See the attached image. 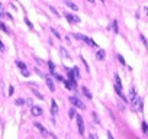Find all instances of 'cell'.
Listing matches in <instances>:
<instances>
[{
    "label": "cell",
    "mask_w": 148,
    "mask_h": 139,
    "mask_svg": "<svg viewBox=\"0 0 148 139\" xmlns=\"http://www.w3.org/2000/svg\"><path fill=\"white\" fill-rule=\"evenodd\" d=\"M73 36L76 38V39H81V41H84L87 45H90V46H97L96 45V42H94L92 38H89V36H84V35H81V33H73Z\"/></svg>",
    "instance_id": "1"
},
{
    "label": "cell",
    "mask_w": 148,
    "mask_h": 139,
    "mask_svg": "<svg viewBox=\"0 0 148 139\" xmlns=\"http://www.w3.org/2000/svg\"><path fill=\"white\" fill-rule=\"evenodd\" d=\"M70 103L74 106V107H78V109H86V106H84V103L81 102L78 97H76V96H71L70 97Z\"/></svg>",
    "instance_id": "2"
},
{
    "label": "cell",
    "mask_w": 148,
    "mask_h": 139,
    "mask_svg": "<svg viewBox=\"0 0 148 139\" xmlns=\"http://www.w3.org/2000/svg\"><path fill=\"white\" fill-rule=\"evenodd\" d=\"M64 16H65V19H67L68 22L71 23V25H76V23H80V18L78 16H74V15H71V13H64Z\"/></svg>",
    "instance_id": "3"
},
{
    "label": "cell",
    "mask_w": 148,
    "mask_h": 139,
    "mask_svg": "<svg viewBox=\"0 0 148 139\" xmlns=\"http://www.w3.org/2000/svg\"><path fill=\"white\" fill-rule=\"evenodd\" d=\"M76 119H77V128H78L80 135H84V122H83V117H81V116H76Z\"/></svg>",
    "instance_id": "4"
},
{
    "label": "cell",
    "mask_w": 148,
    "mask_h": 139,
    "mask_svg": "<svg viewBox=\"0 0 148 139\" xmlns=\"http://www.w3.org/2000/svg\"><path fill=\"white\" fill-rule=\"evenodd\" d=\"M31 113H32V116H42V113H44V110L39 107V106H32L31 107Z\"/></svg>",
    "instance_id": "5"
},
{
    "label": "cell",
    "mask_w": 148,
    "mask_h": 139,
    "mask_svg": "<svg viewBox=\"0 0 148 139\" xmlns=\"http://www.w3.org/2000/svg\"><path fill=\"white\" fill-rule=\"evenodd\" d=\"M44 78H45V83H47V85H48V89L51 90V91H54V90H55V85H54V81H52V78H51V77H48V75H44Z\"/></svg>",
    "instance_id": "6"
},
{
    "label": "cell",
    "mask_w": 148,
    "mask_h": 139,
    "mask_svg": "<svg viewBox=\"0 0 148 139\" xmlns=\"http://www.w3.org/2000/svg\"><path fill=\"white\" fill-rule=\"evenodd\" d=\"M57 112H58V106H57V103H55V100L52 99V100H51V115L55 116Z\"/></svg>",
    "instance_id": "7"
},
{
    "label": "cell",
    "mask_w": 148,
    "mask_h": 139,
    "mask_svg": "<svg viewBox=\"0 0 148 139\" xmlns=\"http://www.w3.org/2000/svg\"><path fill=\"white\" fill-rule=\"evenodd\" d=\"M35 128H36L38 130H39V132H41L42 135H44V136H48V135H49V133H48V130L45 129V128H44L42 125H41V123H35Z\"/></svg>",
    "instance_id": "8"
},
{
    "label": "cell",
    "mask_w": 148,
    "mask_h": 139,
    "mask_svg": "<svg viewBox=\"0 0 148 139\" xmlns=\"http://www.w3.org/2000/svg\"><path fill=\"white\" fill-rule=\"evenodd\" d=\"M96 57H97V59H105V57H106V52H105L103 49H99L97 52H96Z\"/></svg>",
    "instance_id": "9"
},
{
    "label": "cell",
    "mask_w": 148,
    "mask_h": 139,
    "mask_svg": "<svg viewBox=\"0 0 148 139\" xmlns=\"http://www.w3.org/2000/svg\"><path fill=\"white\" fill-rule=\"evenodd\" d=\"M65 5L70 7V9H73V10H78V7H77V5H74L71 0H65Z\"/></svg>",
    "instance_id": "10"
},
{
    "label": "cell",
    "mask_w": 148,
    "mask_h": 139,
    "mask_svg": "<svg viewBox=\"0 0 148 139\" xmlns=\"http://www.w3.org/2000/svg\"><path fill=\"white\" fill-rule=\"evenodd\" d=\"M115 81H116V83H115V87H118V89H122V83H121V78H119V75H115Z\"/></svg>",
    "instance_id": "11"
},
{
    "label": "cell",
    "mask_w": 148,
    "mask_h": 139,
    "mask_svg": "<svg viewBox=\"0 0 148 139\" xmlns=\"http://www.w3.org/2000/svg\"><path fill=\"white\" fill-rule=\"evenodd\" d=\"M81 90H83V93H84V96L87 97V99H92V97H93V96H92V93H90L89 90H87V87H83Z\"/></svg>",
    "instance_id": "12"
},
{
    "label": "cell",
    "mask_w": 148,
    "mask_h": 139,
    "mask_svg": "<svg viewBox=\"0 0 148 139\" xmlns=\"http://www.w3.org/2000/svg\"><path fill=\"white\" fill-rule=\"evenodd\" d=\"M48 67H49V71H51V74H54L55 72V65L52 61H48Z\"/></svg>",
    "instance_id": "13"
},
{
    "label": "cell",
    "mask_w": 148,
    "mask_h": 139,
    "mask_svg": "<svg viewBox=\"0 0 148 139\" xmlns=\"http://www.w3.org/2000/svg\"><path fill=\"white\" fill-rule=\"evenodd\" d=\"M0 29H2V31H3V32H6L7 35H9V33H10L9 28H6V25H5V23H2V22H0Z\"/></svg>",
    "instance_id": "14"
},
{
    "label": "cell",
    "mask_w": 148,
    "mask_h": 139,
    "mask_svg": "<svg viewBox=\"0 0 148 139\" xmlns=\"http://www.w3.org/2000/svg\"><path fill=\"white\" fill-rule=\"evenodd\" d=\"M16 65L19 67V70H26V65H25V62H22V61H16Z\"/></svg>",
    "instance_id": "15"
},
{
    "label": "cell",
    "mask_w": 148,
    "mask_h": 139,
    "mask_svg": "<svg viewBox=\"0 0 148 139\" xmlns=\"http://www.w3.org/2000/svg\"><path fill=\"white\" fill-rule=\"evenodd\" d=\"M61 54H63V57H64V58H70V54H68V52H67V51H65V49H64V46H61Z\"/></svg>",
    "instance_id": "16"
},
{
    "label": "cell",
    "mask_w": 148,
    "mask_h": 139,
    "mask_svg": "<svg viewBox=\"0 0 148 139\" xmlns=\"http://www.w3.org/2000/svg\"><path fill=\"white\" fill-rule=\"evenodd\" d=\"M73 71V74H74V77H80V71H78V67H74L71 70Z\"/></svg>",
    "instance_id": "17"
},
{
    "label": "cell",
    "mask_w": 148,
    "mask_h": 139,
    "mask_svg": "<svg viewBox=\"0 0 148 139\" xmlns=\"http://www.w3.org/2000/svg\"><path fill=\"white\" fill-rule=\"evenodd\" d=\"M63 83H64V85H65V87H67L68 90H71V89H73V85H71V83H70V81H67V80H64Z\"/></svg>",
    "instance_id": "18"
},
{
    "label": "cell",
    "mask_w": 148,
    "mask_h": 139,
    "mask_svg": "<svg viewBox=\"0 0 148 139\" xmlns=\"http://www.w3.org/2000/svg\"><path fill=\"white\" fill-rule=\"evenodd\" d=\"M68 115H70V119H73V117H76V112H74V109H70V112H68Z\"/></svg>",
    "instance_id": "19"
},
{
    "label": "cell",
    "mask_w": 148,
    "mask_h": 139,
    "mask_svg": "<svg viewBox=\"0 0 148 139\" xmlns=\"http://www.w3.org/2000/svg\"><path fill=\"white\" fill-rule=\"evenodd\" d=\"M25 23H26V25H28V28H31V29H33V25H32V23H31V20H29V19H28V18H25Z\"/></svg>",
    "instance_id": "20"
},
{
    "label": "cell",
    "mask_w": 148,
    "mask_h": 139,
    "mask_svg": "<svg viewBox=\"0 0 148 139\" xmlns=\"http://www.w3.org/2000/svg\"><path fill=\"white\" fill-rule=\"evenodd\" d=\"M20 72H22L23 77H29V75H31V72L28 71V70H20Z\"/></svg>",
    "instance_id": "21"
},
{
    "label": "cell",
    "mask_w": 148,
    "mask_h": 139,
    "mask_svg": "<svg viewBox=\"0 0 148 139\" xmlns=\"http://www.w3.org/2000/svg\"><path fill=\"white\" fill-rule=\"evenodd\" d=\"M23 103H25V100L23 99H18L16 102H15V104H18V106H23Z\"/></svg>",
    "instance_id": "22"
},
{
    "label": "cell",
    "mask_w": 148,
    "mask_h": 139,
    "mask_svg": "<svg viewBox=\"0 0 148 139\" xmlns=\"http://www.w3.org/2000/svg\"><path fill=\"white\" fill-rule=\"evenodd\" d=\"M112 28H113V31L118 33V22H116V20H113V22H112Z\"/></svg>",
    "instance_id": "23"
},
{
    "label": "cell",
    "mask_w": 148,
    "mask_h": 139,
    "mask_svg": "<svg viewBox=\"0 0 148 139\" xmlns=\"http://www.w3.org/2000/svg\"><path fill=\"white\" fill-rule=\"evenodd\" d=\"M51 32H52V33H54V35H55V38H58V39H60V38H61V35H60V33H58V32H57V31H55L54 28H51Z\"/></svg>",
    "instance_id": "24"
},
{
    "label": "cell",
    "mask_w": 148,
    "mask_h": 139,
    "mask_svg": "<svg viewBox=\"0 0 148 139\" xmlns=\"http://www.w3.org/2000/svg\"><path fill=\"white\" fill-rule=\"evenodd\" d=\"M147 130H148L147 122H142V132H144V133H147Z\"/></svg>",
    "instance_id": "25"
},
{
    "label": "cell",
    "mask_w": 148,
    "mask_h": 139,
    "mask_svg": "<svg viewBox=\"0 0 148 139\" xmlns=\"http://www.w3.org/2000/svg\"><path fill=\"white\" fill-rule=\"evenodd\" d=\"M52 75H54V77H55V78H57V80H58V81H64V78H63V77H61V75H60V74H57V72H54Z\"/></svg>",
    "instance_id": "26"
},
{
    "label": "cell",
    "mask_w": 148,
    "mask_h": 139,
    "mask_svg": "<svg viewBox=\"0 0 148 139\" xmlns=\"http://www.w3.org/2000/svg\"><path fill=\"white\" fill-rule=\"evenodd\" d=\"M0 51H2V52H6V46H5V44H3L2 41H0Z\"/></svg>",
    "instance_id": "27"
},
{
    "label": "cell",
    "mask_w": 148,
    "mask_h": 139,
    "mask_svg": "<svg viewBox=\"0 0 148 139\" xmlns=\"http://www.w3.org/2000/svg\"><path fill=\"white\" fill-rule=\"evenodd\" d=\"M49 9H51V12H52V13H54L55 16H60V13H58V12H57V10L54 9V7H52V6H49Z\"/></svg>",
    "instance_id": "28"
},
{
    "label": "cell",
    "mask_w": 148,
    "mask_h": 139,
    "mask_svg": "<svg viewBox=\"0 0 148 139\" xmlns=\"http://www.w3.org/2000/svg\"><path fill=\"white\" fill-rule=\"evenodd\" d=\"M118 58H119V61H121V64H123V65H126L125 59H123V57H122V55H118Z\"/></svg>",
    "instance_id": "29"
},
{
    "label": "cell",
    "mask_w": 148,
    "mask_h": 139,
    "mask_svg": "<svg viewBox=\"0 0 148 139\" xmlns=\"http://www.w3.org/2000/svg\"><path fill=\"white\" fill-rule=\"evenodd\" d=\"M0 16H5V10H3V5L0 3Z\"/></svg>",
    "instance_id": "30"
},
{
    "label": "cell",
    "mask_w": 148,
    "mask_h": 139,
    "mask_svg": "<svg viewBox=\"0 0 148 139\" xmlns=\"http://www.w3.org/2000/svg\"><path fill=\"white\" fill-rule=\"evenodd\" d=\"M141 41H142V44L145 45V46H148V44H147V39L144 38V35H141Z\"/></svg>",
    "instance_id": "31"
},
{
    "label": "cell",
    "mask_w": 148,
    "mask_h": 139,
    "mask_svg": "<svg viewBox=\"0 0 148 139\" xmlns=\"http://www.w3.org/2000/svg\"><path fill=\"white\" fill-rule=\"evenodd\" d=\"M92 116H93L94 122H96V123H99V117H97V115H96V113H93V115H92Z\"/></svg>",
    "instance_id": "32"
},
{
    "label": "cell",
    "mask_w": 148,
    "mask_h": 139,
    "mask_svg": "<svg viewBox=\"0 0 148 139\" xmlns=\"http://www.w3.org/2000/svg\"><path fill=\"white\" fill-rule=\"evenodd\" d=\"M5 18H7L9 20H13V18H12V15L10 13H5Z\"/></svg>",
    "instance_id": "33"
},
{
    "label": "cell",
    "mask_w": 148,
    "mask_h": 139,
    "mask_svg": "<svg viewBox=\"0 0 148 139\" xmlns=\"http://www.w3.org/2000/svg\"><path fill=\"white\" fill-rule=\"evenodd\" d=\"M89 139H97V136H96V135H94V133H90Z\"/></svg>",
    "instance_id": "34"
},
{
    "label": "cell",
    "mask_w": 148,
    "mask_h": 139,
    "mask_svg": "<svg viewBox=\"0 0 148 139\" xmlns=\"http://www.w3.org/2000/svg\"><path fill=\"white\" fill-rule=\"evenodd\" d=\"M33 93H35V96L38 97V99H44V97H42V96H41L39 93H38V91H33Z\"/></svg>",
    "instance_id": "35"
},
{
    "label": "cell",
    "mask_w": 148,
    "mask_h": 139,
    "mask_svg": "<svg viewBox=\"0 0 148 139\" xmlns=\"http://www.w3.org/2000/svg\"><path fill=\"white\" fill-rule=\"evenodd\" d=\"M12 94H13V87L10 85V87H9V96H12Z\"/></svg>",
    "instance_id": "36"
},
{
    "label": "cell",
    "mask_w": 148,
    "mask_h": 139,
    "mask_svg": "<svg viewBox=\"0 0 148 139\" xmlns=\"http://www.w3.org/2000/svg\"><path fill=\"white\" fill-rule=\"evenodd\" d=\"M108 136H109V139H113V138H112V133H110V132L108 133Z\"/></svg>",
    "instance_id": "37"
},
{
    "label": "cell",
    "mask_w": 148,
    "mask_h": 139,
    "mask_svg": "<svg viewBox=\"0 0 148 139\" xmlns=\"http://www.w3.org/2000/svg\"><path fill=\"white\" fill-rule=\"evenodd\" d=\"M52 139H58V138H57V136H55V135H52Z\"/></svg>",
    "instance_id": "38"
},
{
    "label": "cell",
    "mask_w": 148,
    "mask_h": 139,
    "mask_svg": "<svg viewBox=\"0 0 148 139\" xmlns=\"http://www.w3.org/2000/svg\"><path fill=\"white\" fill-rule=\"evenodd\" d=\"M87 2H90V3H93V2H94V0H87Z\"/></svg>",
    "instance_id": "39"
},
{
    "label": "cell",
    "mask_w": 148,
    "mask_h": 139,
    "mask_svg": "<svg viewBox=\"0 0 148 139\" xmlns=\"http://www.w3.org/2000/svg\"><path fill=\"white\" fill-rule=\"evenodd\" d=\"M102 2H103V0H102Z\"/></svg>",
    "instance_id": "40"
}]
</instances>
